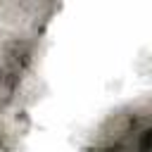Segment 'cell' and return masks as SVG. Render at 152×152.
Listing matches in <instances>:
<instances>
[{
  "instance_id": "6da1fadb",
  "label": "cell",
  "mask_w": 152,
  "mask_h": 152,
  "mask_svg": "<svg viewBox=\"0 0 152 152\" xmlns=\"http://www.w3.org/2000/svg\"><path fill=\"white\" fill-rule=\"evenodd\" d=\"M150 140H152V131H142V140H140V152H150Z\"/></svg>"
}]
</instances>
